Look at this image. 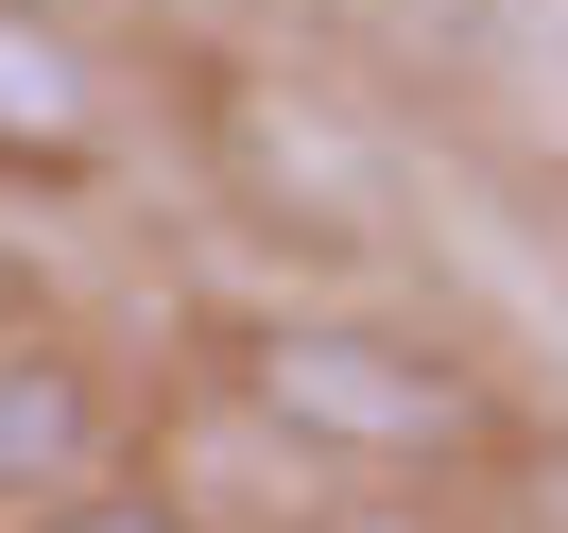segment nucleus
<instances>
[{
    "mask_svg": "<svg viewBox=\"0 0 568 533\" xmlns=\"http://www.w3.org/2000/svg\"><path fill=\"white\" fill-rule=\"evenodd\" d=\"M242 413L293 464H362V482H430V464L517 448L483 361H448L430 327H379V310H258L242 327Z\"/></svg>",
    "mask_w": 568,
    "mask_h": 533,
    "instance_id": "nucleus-1",
    "label": "nucleus"
},
{
    "mask_svg": "<svg viewBox=\"0 0 568 533\" xmlns=\"http://www.w3.org/2000/svg\"><path fill=\"white\" fill-rule=\"evenodd\" d=\"M104 430H121L104 361H87L70 327H36V310H18V327H0V533L104 482Z\"/></svg>",
    "mask_w": 568,
    "mask_h": 533,
    "instance_id": "nucleus-2",
    "label": "nucleus"
},
{
    "mask_svg": "<svg viewBox=\"0 0 568 533\" xmlns=\"http://www.w3.org/2000/svg\"><path fill=\"white\" fill-rule=\"evenodd\" d=\"M0 155H36V173L104 155V70L70 52V18H0Z\"/></svg>",
    "mask_w": 568,
    "mask_h": 533,
    "instance_id": "nucleus-3",
    "label": "nucleus"
},
{
    "mask_svg": "<svg viewBox=\"0 0 568 533\" xmlns=\"http://www.w3.org/2000/svg\"><path fill=\"white\" fill-rule=\"evenodd\" d=\"M18 533H190V499H155V482H87V499H52V516H18Z\"/></svg>",
    "mask_w": 568,
    "mask_h": 533,
    "instance_id": "nucleus-4",
    "label": "nucleus"
},
{
    "mask_svg": "<svg viewBox=\"0 0 568 533\" xmlns=\"http://www.w3.org/2000/svg\"><path fill=\"white\" fill-rule=\"evenodd\" d=\"M517 533H568V430H534V448H517Z\"/></svg>",
    "mask_w": 568,
    "mask_h": 533,
    "instance_id": "nucleus-5",
    "label": "nucleus"
},
{
    "mask_svg": "<svg viewBox=\"0 0 568 533\" xmlns=\"http://www.w3.org/2000/svg\"><path fill=\"white\" fill-rule=\"evenodd\" d=\"M0 18H70V0H0Z\"/></svg>",
    "mask_w": 568,
    "mask_h": 533,
    "instance_id": "nucleus-6",
    "label": "nucleus"
},
{
    "mask_svg": "<svg viewBox=\"0 0 568 533\" xmlns=\"http://www.w3.org/2000/svg\"><path fill=\"white\" fill-rule=\"evenodd\" d=\"M0 327H18V258H0Z\"/></svg>",
    "mask_w": 568,
    "mask_h": 533,
    "instance_id": "nucleus-7",
    "label": "nucleus"
}]
</instances>
